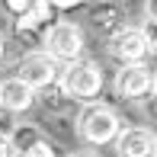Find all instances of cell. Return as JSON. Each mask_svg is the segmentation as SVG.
<instances>
[{"mask_svg":"<svg viewBox=\"0 0 157 157\" xmlns=\"http://www.w3.org/2000/svg\"><path fill=\"white\" fill-rule=\"evenodd\" d=\"M90 23H93L96 32H103L106 39H112L116 32L125 29V16H122V6L112 3V0H103L90 10Z\"/></svg>","mask_w":157,"mask_h":157,"instance_id":"10","label":"cell"},{"mask_svg":"<svg viewBox=\"0 0 157 157\" xmlns=\"http://www.w3.org/2000/svg\"><path fill=\"white\" fill-rule=\"evenodd\" d=\"M52 3V10L58 6V10H74V6H80V3H87V0H48Z\"/></svg>","mask_w":157,"mask_h":157,"instance_id":"16","label":"cell"},{"mask_svg":"<svg viewBox=\"0 0 157 157\" xmlns=\"http://www.w3.org/2000/svg\"><path fill=\"white\" fill-rule=\"evenodd\" d=\"M35 106V90H29L19 77L0 80V109L3 112H29Z\"/></svg>","mask_w":157,"mask_h":157,"instance_id":"9","label":"cell"},{"mask_svg":"<svg viewBox=\"0 0 157 157\" xmlns=\"http://www.w3.org/2000/svg\"><path fill=\"white\" fill-rule=\"evenodd\" d=\"M106 48L119 64H144L147 55H151V45H147L141 26H125L122 32H116L106 42Z\"/></svg>","mask_w":157,"mask_h":157,"instance_id":"5","label":"cell"},{"mask_svg":"<svg viewBox=\"0 0 157 157\" xmlns=\"http://www.w3.org/2000/svg\"><path fill=\"white\" fill-rule=\"evenodd\" d=\"M147 109L157 112V74H154V83H151V96H147Z\"/></svg>","mask_w":157,"mask_h":157,"instance_id":"18","label":"cell"},{"mask_svg":"<svg viewBox=\"0 0 157 157\" xmlns=\"http://www.w3.org/2000/svg\"><path fill=\"white\" fill-rule=\"evenodd\" d=\"M154 141L157 135L144 125H125L116 138V154L119 157H154Z\"/></svg>","mask_w":157,"mask_h":157,"instance_id":"8","label":"cell"},{"mask_svg":"<svg viewBox=\"0 0 157 157\" xmlns=\"http://www.w3.org/2000/svg\"><path fill=\"white\" fill-rule=\"evenodd\" d=\"M141 32H144V39H147V45H151V52H157V23H147V19H144Z\"/></svg>","mask_w":157,"mask_h":157,"instance_id":"15","label":"cell"},{"mask_svg":"<svg viewBox=\"0 0 157 157\" xmlns=\"http://www.w3.org/2000/svg\"><path fill=\"white\" fill-rule=\"evenodd\" d=\"M154 157H157V141H154Z\"/></svg>","mask_w":157,"mask_h":157,"instance_id":"22","label":"cell"},{"mask_svg":"<svg viewBox=\"0 0 157 157\" xmlns=\"http://www.w3.org/2000/svg\"><path fill=\"white\" fill-rule=\"evenodd\" d=\"M45 55L55 58L58 64H74L83 58V48H87V39H83V29L71 19H58V23L48 29L45 35Z\"/></svg>","mask_w":157,"mask_h":157,"instance_id":"3","label":"cell"},{"mask_svg":"<svg viewBox=\"0 0 157 157\" xmlns=\"http://www.w3.org/2000/svg\"><path fill=\"white\" fill-rule=\"evenodd\" d=\"M32 6H35V0H3V10L13 13V19L23 16V13H29Z\"/></svg>","mask_w":157,"mask_h":157,"instance_id":"14","label":"cell"},{"mask_svg":"<svg viewBox=\"0 0 157 157\" xmlns=\"http://www.w3.org/2000/svg\"><path fill=\"white\" fill-rule=\"evenodd\" d=\"M112 3H119V6H122V0H112Z\"/></svg>","mask_w":157,"mask_h":157,"instance_id":"23","label":"cell"},{"mask_svg":"<svg viewBox=\"0 0 157 157\" xmlns=\"http://www.w3.org/2000/svg\"><path fill=\"white\" fill-rule=\"evenodd\" d=\"M16 157H58V154H55V144H52V141L42 138L39 144H32L29 151H23V154H16Z\"/></svg>","mask_w":157,"mask_h":157,"instance_id":"13","label":"cell"},{"mask_svg":"<svg viewBox=\"0 0 157 157\" xmlns=\"http://www.w3.org/2000/svg\"><path fill=\"white\" fill-rule=\"evenodd\" d=\"M39 93H42V103H45V106H48V109H52V112H61L64 106L71 103V99L64 96V90L58 87V83H52V87H45V90H39Z\"/></svg>","mask_w":157,"mask_h":157,"instance_id":"12","label":"cell"},{"mask_svg":"<svg viewBox=\"0 0 157 157\" xmlns=\"http://www.w3.org/2000/svg\"><path fill=\"white\" fill-rule=\"evenodd\" d=\"M103 67H99V61L93 58H80L74 64H67V67L61 71L58 77V87L64 90V96L74 103V99H96L99 90H103Z\"/></svg>","mask_w":157,"mask_h":157,"instance_id":"1","label":"cell"},{"mask_svg":"<svg viewBox=\"0 0 157 157\" xmlns=\"http://www.w3.org/2000/svg\"><path fill=\"white\" fill-rule=\"evenodd\" d=\"M154 71L147 64H122L112 77V93L119 99H144L151 96Z\"/></svg>","mask_w":157,"mask_h":157,"instance_id":"7","label":"cell"},{"mask_svg":"<svg viewBox=\"0 0 157 157\" xmlns=\"http://www.w3.org/2000/svg\"><path fill=\"white\" fill-rule=\"evenodd\" d=\"M144 19L157 23V0H144Z\"/></svg>","mask_w":157,"mask_h":157,"instance_id":"17","label":"cell"},{"mask_svg":"<svg viewBox=\"0 0 157 157\" xmlns=\"http://www.w3.org/2000/svg\"><path fill=\"white\" fill-rule=\"evenodd\" d=\"M3 55H6V39L0 35V61H3Z\"/></svg>","mask_w":157,"mask_h":157,"instance_id":"20","label":"cell"},{"mask_svg":"<svg viewBox=\"0 0 157 157\" xmlns=\"http://www.w3.org/2000/svg\"><path fill=\"white\" fill-rule=\"evenodd\" d=\"M52 3L48 0H35V6L29 13H23V16H16L13 19V32H16V39L19 42H26V45H42L45 42V35L48 29H52Z\"/></svg>","mask_w":157,"mask_h":157,"instance_id":"6","label":"cell"},{"mask_svg":"<svg viewBox=\"0 0 157 157\" xmlns=\"http://www.w3.org/2000/svg\"><path fill=\"white\" fill-rule=\"evenodd\" d=\"M71 157H96V154H90V151H80V154H71Z\"/></svg>","mask_w":157,"mask_h":157,"instance_id":"21","label":"cell"},{"mask_svg":"<svg viewBox=\"0 0 157 157\" xmlns=\"http://www.w3.org/2000/svg\"><path fill=\"white\" fill-rule=\"evenodd\" d=\"M13 151H10V141H6V135L0 132V157H10Z\"/></svg>","mask_w":157,"mask_h":157,"instance_id":"19","label":"cell"},{"mask_svg":"<svg viewBox=\"0 0 157 157\" xmlns=\"http://www.w3.org/2000/svg\"><path fill=\"white\" fill-rule=\"evenodd\" d=\"M42 138H45V135H42V128L35 125V122H19V125H13L10 135H6V141H10V151H13V154L29 151V147L39 144Z\"/></svg>","mask_w":157,"mask_h":157,"instance_id":"11","label":"cell"},{"mask_svg":"<svg viewBox=\"0 0 157 157\" xmlns=\"http://www.w3.org/2000/svg\"><path fill=\"white\" fill-rule=\"evenodd\" d=\"M13 77H19V80L26 83L29 90H45V87H52V83H58V77H61V64L55 61V58H48L45 52H32V55H26V58H19L16 61V74Z\"/></svg>","mask_w":157,"mask_h":157,"instance_id":"4","label":"cell"},{"mask_svg":"<svg viewBox=\"0 0 157 157\" xmlns=\"http://www.w3.org/2000/svg\"><path fill=\"white\" fill-rule=\"evenodd\" d=\"M119 132H122V119L106 103H90L77 119V135L87 144H109L119 138Z\"/></svg>","mask_w":157,"mask_h":157,"instance_id":"2","label":"cell"}]
</instances>
